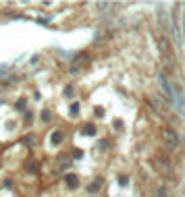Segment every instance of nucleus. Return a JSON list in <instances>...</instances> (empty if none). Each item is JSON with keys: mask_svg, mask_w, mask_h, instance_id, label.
Instances as JSON below:
<instances>
[{"mask_svg": "<svg viewBox=\"0 0 185 197\" xmlns=\"http://www.w3.org/2000/svg\"><path fill=\"white\" fill-rule=\"evenodd\" d=\"M62 141H65V133H62V131H54V133L50 135V143H52V145H60Z\"/></svg>", "mask_w": 185, "mask_h": 197, "instance_id": "obj_6", "label": "nucleus"}, {"mask_svg": "<svg viewBox=\"0 0 185 197\" xmlns=\"http://www.w3.org/2000/svg\"><path fill=\"white\" fill-rule=\"evenodd\" d=\"M15 108H17V110H21V112H25V108H27V98H19V100H17V104H15Z\"/></svg>", "mask_w": 185, "mask_h": 197, "instance_id": "obj_9", "label": "nucleus"}, {"mask_svg": "<svg viewBox=\"0 0 185 197\" xmlns=\"http://www.w3.org/2000/svg\"><path fill=\"white\" fill-rule=\"evenodd\" d=\"M98 150H100V151H106V150H108V141L102 139L100 143H98Z\"/></svg>", "mask_w": 185, "mask_h": 197, "instance_id": "obj_15", "label": "nucleus"}, {"mask_svg": "<svg viewBox=\"0 0 185 197\" xmlns=\"http://www.w3.org/2000/svg\"><path fill=\"white\" fill-rule=\"evenodd\" d=\"M73 158H75V160L83 158V151H81V150H73Z\"/></svg>", "mask_w": 185, "mask_h": 197, "instance_id": "obj_18", "label": "nucleus"}, {"mask_svg": "<svg viewBox=\"0 0 185 197\" xmlns=\"http://www.w3.org/2000/svg\"><path fill=\"white\" fill-rule=\"evenodd\" d=\"M79 110H81L79 102H73V104H71V116H77L79 114Z\"/></svg>", "mask_w": 185, "mask_h": 197, "instance_id": "obj_10", "label": "nucleus"}, {"mask_svg": "<svg viewBox=\"0 0 185 197\" xmlns=\"http://www.w3.org/2000/svg\"><path fill=\"white\" fill-rule=\"evenodd\" d=\"M154 164H156V168H158L162 174H166V176H173V166H171V162H169L166 158L156 156V158H154Z\"/></svg>", "mask_w": 185, "mask_h": 197, "instance_id": "obj_3", "label": "nucleus"}, {"mask_svg": "<svg viewBox=\"0 0 185 197\" xmlns=\"http://www.w3.org/2000/svg\"><path fill=\"white\" fill-rule=\"evenodd\" d=\"M4 187H12V181H11V178H4Z\"/></svg>", "mask_w": 185, "mask_h": 197, "instance_id": "obj_21", "label": "nucleus"}, {"mask_svg": "<svg viewBox=\"0 0 185 197\" xmlns=\"http://www.w3.org/2000/svg\"><path fill=\"white\" fill-rule=\"evenodd\" d=\"M162 139H164V145H166L169 151H175L177 147H179V137H177V133H175L171 127L162 129Z\"/></svg>", "mask_w": 185, "mask_h": 197, "instance_id": "obj_1", "label": "nucleus"}, {"mask_svg": "<svg viewBox=\"0 0 185 197\" xmlns=\"http://www.w3.org/2000/svg\"><path fill=\"white\" fill-rule=\"evenodd\" d=\"M94 114L98 116V118H102V116H104V108H102V106H96V108H94Z\"/></svg>", "mask_w": 185, "mask_h": 197, "instance_id": "obj_13", "label": "nucleus"}, {"mask_svg": "<svg viewBox=\"0 0 185 197\" xmlns=\"http://www.w3.org/2000/svg\"><path fill=\"white\" fill-rule=\"evenodd\" d=\"M104 185V178H102V176H98V178H94L92 183H90V185H87V193H98V191H100V187Z\"/></svg>", "mask_w": 185, "mask_h": 197, "instance_id": "obj_4", "label": "nucleus"}, {"mask_svg": "<svg viewBox=\"0 0 185 197\" xmlns=\"http://www.w3.org/2000/svg\"><path fill=\"white\" fill-rule=\"evenodd\" d=\"M50 118H52V112H50V110H42V120H44V123H50Z\"/></svg>", "mask_w": 185, "mask_h": 197, "instance_id": "obj_12", "label": "nucleus"}, {"mask_svg": "<svg viewBox=\"0 0 185 197\" xmlns=\"http://www.w3.org/2000/svg\"><path fill=\"white\" fill-rule=\"evenodd\" d=\"M34 120V114H31V110H25V123H31Z\"/></svg>", "mask_w": 185, "mask_h": 197, "instance_id": "obj_17", "label": "nucleus"}, {"mask_svg": "<svg viewBox=\"0 0 185 197\" xmlns=\"http://www.w3.org/2000/svg\"><path fill=\"white\" fill-rule=\"evenodd\" d=\"M166 193H169V191H166V189H164V187H162L160 191H158V197H169V195H166Z\"/></svg>", "mask_w": 185, "mask_h": 197, "instance_id": "obj_19", "label": "nucleus"}, {"mask_svg": "<svg viewBox=\"0 0 185 197\" xmlns=\"http://www.w3.org/2000/svg\"><path fill=\"white\" fill-rule=\"evenodd\" d=\"M96 131H98V129H96V125H92V123L83 125V129H81V133H83V135H87V137H94V135H96Z\"/></svg>", "mask_w": 185, "mask_h": 197, "instance_id": "obj_7", "label": "nucleus"}, {"mask_svg": "<svg viewBox=\"0 0 185 197\" xmlns=\"http://www.w3.org/2000/svg\"><path fill=\"white\" fill-rule=\"evenodd\" d=\"M115 129H123V120H115Z\"/></svg>", "mask_w": 185, "mask_h": 197, "instance_id": "obj_20", "label": "nucleus"}, {"mask_svg": "<svg viewBox=\"0 0 185 197\" xmlns=\"http://www.w3.org/2000/svg\"><path fill=\"white\" fill-rule=\"evenodd\" d=\"M65 185L69 189H77L79 187V176L77 174H65Z\"/></svg>", "mask_w": 185, "mask_h": 197, "instance_id": "obj_5", "label": "nucleus"}, {"mask_svg": "<svg viewBox=\"0 0 185 197\" xmlns=\"http://www.w3.org/2000/svg\"><path fill=\"white\" fill-rule=\"evenodd\" d=\"M158 81H160V87H162V92H164V95L169 98V102H173L175 100V89H173V85L169 83V79L164 77V73H158Z\"/></svg>", "mask_w": 185, "mask_h": 197, "instance_id": "obj_2", "label": "nucleus"}, {"mask_svg": "<svg viewBox=\"0 0 185 197\" xmlns=\"http://www.w3.org/2000/svg\"><path fill=\"white\" fill-rule=\"evenodd\" d=\"M23 143H25V145H34V143H35V137H34V135H27V137L23 139Z\"/></svg>", "mask_w": 185, "mask_h": 197, "instance_id": "obj_14", "label": "nucleus"}, {"mask_svg": "<svg viewBox=\"0 0 185 197\" xmlns=\"http://www.w3.org/2000/svg\"><path fill=\"white\" fill-rule=\"evenodd\" d=\"M75 87H73V85H67V87H65V98H73V95H75Z\"/></svg>", "mask_w": 185, "mask_h": 197, "instance_id": "obj_11", "label": "nucleus"}, {"mask_svg": "<svg viewBox=\"0 0 185 197\" xmlns=\"http://www.w3.org/2000/svg\"><path fill=\"white\" fill-rule=\"evenodd\" d=\"M25 170L31 172V174H35V172H37V162H35V160H29V162L25 164Z\"/></svg>", "mask_w": 185, "mask_h": 197, "instance_id": "obj_8", "label": "nucleus"}, {"mask_svg": "<svg viewBox=\"0 0 185 197\" xmlns=\"http://www.w3.org/2000/svg\"><path fill=\"white\" fill-rule=\"evenodd\" d=\"M119 185H121V187H127L129 185V178L125 176V174H123V176H119Z\"/></svg>", "mask_w": 185, "mask_h": 197, "instance_id": "obj_16", "label": "nucleus"}]
</instances>
